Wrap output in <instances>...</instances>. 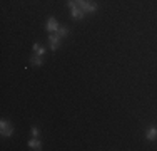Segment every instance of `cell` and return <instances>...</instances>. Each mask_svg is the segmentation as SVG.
Returning a JSON list of instances; mask_svg holds the SVG:
<instances>
[{
  "instance_id": "cell-7",
  "label": "cell",
  "mask_w": 157,
  "mask_h": 151,
  "mask_svg": "<svg viewBox=\"0 0 157 151\" xmlns=\"http://www.w3.org/2000/svg\"><path fill=\"white\" fill-rule=\"evenodd\" d=\"M33 52H35L37 55H44L45 54V49H44L40 44H33Z\"/></svg>"
},
{
  "instance_id": "cell-1",
  "label": "cell",
  "mask_w": 157,
  "mask_h": 151,
  "mask_svg": "<svg viewBox=\"0 0 157 151\" xmlns=\"http://www.w3.org/2000/svg\"><path fill=\"white\" fill-rule=\"evenodd\" d=\"M77 5L80 7V9L84 10L85 14H92V12H95V10H97V3L90 2V0H84V2H78Z\"/></svg>"
},
{
  "instance_id": "cell-4",
  "label": "cell",
  "mask_w": 157,
  "mask_h": 151,
  "mask_svg": "<svg viewBox=\"0 0 157 151\" xmlns=\"http://www.w3.org/2000/svg\"><path fill=\"white\" fill-rule=\"evenodd\" d=\"M0 129H2V134L3 136H10V134H12V128L9 126V123H7V121H2V123H0Z\"/></svg>"
},
{
  "instance_id": "cell-9",
  "label": "cell",
  "mask_w": 157,
  "mask_h": 151,
  "mask_svg": "<svg viewBox=\"0 0 157 151\" xmlns=\"http://www.w3.org/2000/svg\"><path fill=\"white\" fill-rule=\"evenodd\" d=\"M32 66H42V59H40V55H33V57L30 59Z\"/></svg>"
},
{
  "instance_id": "cell-3",
  "label": "cell",
  "mask_w": 157,
  "mask_h": 151,
  "mask_svg": "<svg viewBox=\"0 0 157 151\" xmlns=\"http://www.w3.org/2000/svg\"><path fill=\"white\" fill-rule=\"evenodd\" d=\"M59 27H60V25L57 24V20H55V18H48L47 20V25H45V29L48 30V32H57L59 30Z\"/></svg>"
},
{
  "instance_id": "cell-11",
  "label": "cell",
  "mask_w": 157,
  "mask_h": 151,
  "mask_svg": "<svg viewBox=\"0 0 157 151\" xmlns=\"http://www.w3.org/2000/svg\"><path fill=\"white\" fill-rule=\"evenodd\" d=\"M32 134L35 136V138H39V129H37V128H33V129H32Z\"/></svg>"
},
{
  "instance_id": "cell-5",
  "label": "cell",
  "mask_w": 157,
  "mask_h": 151,
  "mask_svg": "<svg viewBox=\"0 0 157 151\" xmlns=\"http://www.w3.org/2000/svg\"><path fill=\"white\" fill-rule=\"evenodd\" d=\"M145 138H147L149 141H154V139L157 138V128H155V126L149 128V129H147V133H145Z\"/></svg>"
},
{
  "instance_id": "cell-8",
  "label": "cell",
  "mask_w": 157,
  "mask_h": 151,
  "mask_svg": "<svg viewBox=\"0 0 157 151\" xmlns=\"http://www.w3.org/2000/svg\"><path fill=\"white\" fill-rule=\"evenodd\" d=\"M29 146H30L32 149H40V141L39 139H32V141H29Z\"/></svg>"
},
{
  "instance_id": "cell-10",
  "label": "cell",
  "mask_w": 157,
  "mask_h": 151,
  "mask_svg": "<svg viewBox=\"0 0 157 151\" xmlns=\"http://www.w3.org/2000/svg\"><path fill=\"white\" fill-rule=\"evenodd\" d=\"M57 34H59V35H60V37H65L67 34H69V30H67L65 27H59V30H57Z\"/></svg>"
},
{
  "instance_id": "cell-2",
  "label": "cell",
  "mask_w": 157,
  "mask_h": 151,
  "mask_svg": "<svg viewBox=\"0 0 157 151\" xmlns=\"http://www.w3.org/2000/svg\"><path fill=\"white\" fill-rule=\"evenodd\" d=\"M60 39H62V37L59 35V34H54V32H52L50 35H48V40H50V49H52V51H57Z\"/></svg>"
},
{
  "instance_id": "cell-12",
  "label": "cell",
  "mask_w": 157,
  "mask_h": 151,
  "mask_svg": "<svg viewBox=\"0 0 157 151\" xmlns=\"http://www.w3.org/2000/svg\"><path fill=\"white\" fill-rule=\"evenodd\" d=\"M75 2H77V3H78V2H84V0H75Z\"/></svg>"
},
{
  "instance_id": "cell-6",
  "label": "cell",
  "mask_w": 157,
  "mask_h": 151,
  "mask_svg": "<svg viewBox=\"0 0 157 151\" xmlns=\"http://www.w3.org/2000/svg\"><path fill=\"white\" fill-rule=\"evenodd\" d=\"M70 10H72V18H75V20L82 18V17H84V14H85L80 7H75V9H70Z\"/></svg>"
}]
</instances>
